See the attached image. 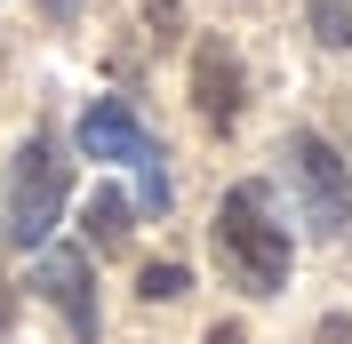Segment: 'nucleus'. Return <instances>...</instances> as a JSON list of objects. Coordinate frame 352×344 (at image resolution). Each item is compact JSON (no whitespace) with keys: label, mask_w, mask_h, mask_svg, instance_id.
Here are the masks:
<instances>
[{"label":"nucleus","mask_w":352,"mask_h":344,"mask_svg":"<svg viewBox=\"0 0 352 344\" xmlns=\"http://www.w3.org/2000/svg\"><path fill=\"white\" fill-rule=\"evenodd\" d=\"M217 257L224 272L241 280L248 297H280L288 288V264H296V248H288V224L272 216V193L264 184H232L217 208Z\"/></svg>","instance_id":"f257e3e1"},{"label":"nucleus","mask_w":352,"mask_h":344,"mask_svg":"<svg viewBox=\"0 0 352 344\" xmlns=\"http://www.w3.org/2000/svg\"><path fill=\"white\" fill-rule=\"evenodd\" d=\"M65 193H72V169L56 160V144L24 136L8 176H0V240L8 248H48L56 216H65Z\"/></svg>","instance_id":"f03ea898"},{"label":"nucleus","mask_w":352,"mask_h":344,"mask_svg":"<svg viewBox=\"0 0 352 344\" xmlns=\"http://www.w3.org/2000/svg\"><path fill=\"white\" fill-rule=\"evenodd\" d=\"M288 176H296V193H305L312 233L336 240V233L352 224V176H344V160L329 152V136H312V129L288 136Z\"/></svg>","instance_id":"7ed1b4c3"},{"label":"nucleus","mask_w":352,"mask_h":344,"mask_svg":"<svg viewBox=\"0 0 352 344\" xmlns=\"http://www.w3.org/2000/svg\"><path fill=\"white\" fill-rule=\"evenodd\" d=\"M32 280H41V297L72 321V336L96 344V328H104V321H96V272H88L80 248H41V272H32Z\"/></svg>","instance_id":"20e7f679"},{"label":"nucleus","mask_w":352,"mask_h":344,"mask_svg":"<svg viewBox=\"0 0 352 344\" xmlns=\"http://www.w3.org/2000/svg\"><path fill=\"white\" fill-rule=\"evenodd\" d=\"M80 152H88V160H129V169H136V160H153L160 144L144 136V120H136L120 96H96V105L80 112Z\"/></svg>","instance_id":"39448f33"},{"label":"nucleus","mask_w":352,"mask_h":344,"mask_svg":"<svg viewBox=\"0 0 352 344\" xmlns=\"http://www.w3.org/2000/svg\"><path fill=\"white\" fill-rule=\"evenodd\" d=\"M192 96H200V120H208V129H232V120H241V65H232V48H224V41H200V56H192Z\"/></svg>","instance_id":"423d86ee"},{"label":"nucleus","mask_w":352,"mask_h":344,"mask_svg":"<svg viewBox=\"0 0 352 344\" xmlns=\"http://www.w3.org/2000/svg\"><path fill=\"white\" fill-rule=\"evenodd\" d=\"M88 240H96V248H120V240H129V200H120V193L88 200Z\"/></svg>","instance_id":"0eeeda50"},{"label":"nucleus","mask_w":352,"mask_h":344,"mask_svg":"<svg viewBox=\"0 0 352 344\" xmlns=\"http://www.w3.org/2000/svg\"><path fill=\"white\" fill-rule=\"evenodd\" d=\"M312 41L320 48H352V0H312Z\"/></svg>","instance_id":"6e6552de"},{"label":"nucleus","mask_w":352,"mask_h":344,"mask_svg":"<svg viewBox=\"0 0 352 344\" xmlns=\"http://www.w3.org/2000/svg\"><path fill=\"white\" fill-rule=\"evenodd\" d=\"M136 288H144L153 304H176L184 288H192V272H184V264H144V280H136Z\"/></svg>","instance_id":"1a4fd4ad"},{"label":"nucleus","mask_w":352,"mask_h":344,"mask_svg":"<svg viewBox=\"0 0 352 344\" xmlns=\"http://www.w3.org/2000/svg\"><path fill=\"white\" fill-rule=\"evenodd\" d=\"M136 193H144V208H168V169H160V152H153V160H136Z\"/></svg>","instance_id":"9d476101"},{"label":"nucleus","mask_w":352,"mask_h":344,"mask_svg":"<svg viewBox=\"0 0 352 344\" xmlns=\"http://www.w3.org/2000/svg\"><path fill=\"white\" fill-rule=\"evenodd\" d=\"M41 17H48V24H72V17H80V0H41Z\"/></svg>","instance_id":"9b49d317"},{"label":"nucleus","mask_w":352,"mask_h":344,"mask_svg":"<svg viewBox=\"0 0 352 344\" xmlns=\"http://www.w3.org/2000/svg\"><path fill=\"white\" fill-rule=\"evenodd\" d=\"M208 344H248V336H241V328H208Z\"/></svg>","instance_id":"f8f14e48"},{"label":"nucleus","mask_w":352,"mask_h":344,"mask_svg":"<svg viewBox=\"0 0 352 344\" xmlns=\"http://www.w3.org/2000/svg\"><path fill=\"white\" fill-rule=\"evenodd\" d=\"M0 321H8V297H0Z\"/></svg>","instance_id":"ddd939ff"}]
</instances>
